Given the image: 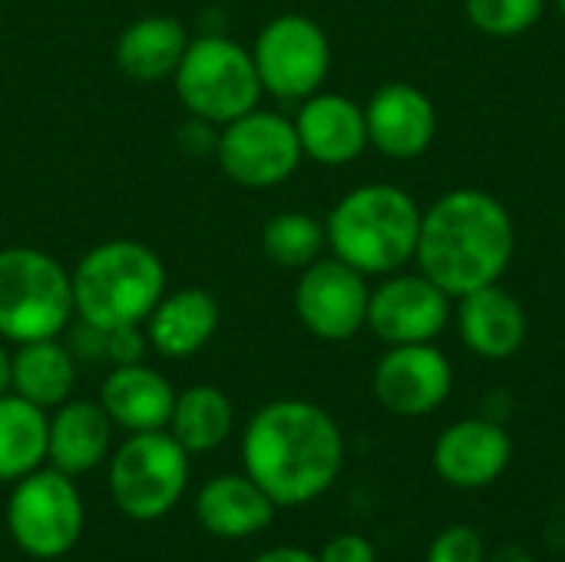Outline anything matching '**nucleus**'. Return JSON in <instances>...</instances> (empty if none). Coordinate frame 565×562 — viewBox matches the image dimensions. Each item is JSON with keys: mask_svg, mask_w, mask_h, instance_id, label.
I'll return each mask as SVG.
<instances>
[{"mask_svg": "<svg viewBox=\"0 0 565 562\" xmlns=\"http://www.w3.org/2000/svg\"><path fill=\"white\" fill-rule=\"evenodd\" d=\"M245 474L281 507H305L324 497L344 467L338 421L301 397H278L252 414L242 431Z\"/></svg>", "mask_w": 565, "mask_h": 562, "instance_id": "f257e3e1", "label": "nucleus"}, {"mask_svg": "<svg viewBox=\"0 0 565 562\" xmlns=\"http://www.w3.org/2000/svg\"><path fill=\"white\" fill-rule=\"evenodd\" d=\"M516 225L500 199L483 189H450L420 215L414 262L450 298H463L507 275Z\"/></svg>", "mask_w": 565, "mask_h": 562, "instance_id": "f03ea898", "label": "nucleus"}, {"mask_svg": "<svg viewBox=\"0 0 565 562\" xmlns=\"http://www.w3.org/2000/svg\"><path fill=\"white\" fill-rule=\"evenodd\" d=\"M420 215V205L401 185L367 182L328 212V245L334 258L361 275H394L417 252Z\"/></svg>", "mask_w": 565, "mask_h": 562, "instance_id": "7ed1b4c3", "label": "nucleus"}, {"mask_svg": "<svg viewBox=\"0 0 565 562\" xmlns=\"http://www.w3.org/2000/svg\"><path fill=\"white\" fill-rule=\"evenodd\" d=\"M70 275L76 318L103 331L146 325L149 311L166 295L162 258L132 238L99 242Z\"/></svg>", "mask_w": 565, "mask_h": 562, "instance_id": "20e7f679", "label": "nucleus"}, {"mask_svg": "<svg viewBox=\"0 0 565 562\" xmlns=\"http://www.w3.org/2000/svg\"><path fill=\"white\" fill-rule=\"evenodd\" d=\"M73 308V275L60 258L30 248L10 245L0 248V338L10 344L60 338Z\"/></svg>", "mask_w": 565, "mask_h": 562, "instance_id": "39448f33", "label": "nucleus"}, {"mask_svg": "<svg viewBox=\"0 0 565 562\" xmlns=\"http://www.w3.org/2000/svg\"><path fill=\"white\" fill-rule=\"evenodd\" d=\"M172 83L189 116L209 126H225L252 113L265 93L252 50L222 33L189 40Z\"/></svg>", "mask_w": 565, "mask_h": 562, "instance_id": "423d86ee", "label": "nucleus"}, {"mask_svg": "<svg viewBox=\"0 0 565 562\" xmlns=\"http://www.w3.org/2000/svg\"><path fill=\"white\" fill-rule=\"evenodd\" d=\"M106 480L122 517L152 523L179 507L189 487V454L169 431L129 434L113 447Z\"/></svg>", "mask_w": 565, "mask_h": 562, "instance_id": "0eeeda50", "label": "nucleus"}, {"mask_svg": "<svg viewBox=\"0 0 565 562\" xmlns=\"http://www.w3.org/2000/svg\"><path fill=\"white\" fill-rule=\"evenodd\" d=\"M83 527L86 507L73 477L46 464L13 484L7 500V533L23 556L63 560L79 547Z\"/></svg>", "mask_w": 565, "mask_h": 562, "instance_id": "6e6552de", "label": "nucleus"}, {"mask_svg": "<svg viewBox=\"0 0 565 562\" xmlns=\"http://www.w3.org/2000/svg\"><path fill=\"white\" fill-rule=\"evenodd\" d=\"M262 89L285 103H301L331 73V40L305 13H281L262 26L252 46Z\"/></svg>", "mask_w": 565, "mask_h": 562, "instance_id": "1a4fd4ad", "label": "nucleus"}, {"mask_svg": "<svg viewBox=\"0 0 565 562\" xmlns=\"http://www.w3.org/2000/svg\"><path fill=\"white\" fill-rule=\"evenodd\" d=\"M215 156L222 172L242 189H271L291 179L305 159L295 123L271 109H252L232 123L215 139Z\"/></svg>", "mask_w": 565, "mask_h": 562, "instance_id": "9d476101", "label": "nucleus"}, {"mask_svg": "<svg viewBox=\"0 0 565 562\" xmlns=\"http://www.w3.org/2000/svg\"><path fill=\"white\" fill-rule=\"evenodd\" d=\"M367 275L351 268L341 258H318L301 268L295 288L298 321L321 341H351L367 328Z\"/></svg>", "mask_w": 565, "mask_h": 562, "instance_id": "9b49d317", "label": "nucleus"}, {"mask_svg": "<svg viewBox=\"0 0 565 562\" xmlns=\"http://www.w3.org/2000/svg\"><path fill=\"white\" fill-rule=\"evenodd\" d=\"M377 404L394 417H427L454 391V364L450 358L424 344H391V351L377 361L371 378Z\"/></svg>", "mask_w": 565, "mask_h": 562, "instance_id": "f8f14e48", "label": "nucleus"}, {"mask_svg": "<svg viewBox=\"0 0 565 562\" xmlns=\"http://www.w3.org/2000/svg\"><path fill=\"white\" fill-rule=\"evenodd\" d=\"M450 321V295L424 272L384 275V285L371 291L367 328L384 344H424L444 335Z\"/></svg>", "mask_w": 565, "mask_h": 562, "instance_id": "ddd939ff", "label": "nucleus"}, {"mask_svg": "<svg viewBox=\"0 0 565 562\" xmlns=\"http://www.w3.org/2000/svg\"><path fill=\"white\" fill-rule=\"evenodd\" d=\"M513 460V441L503 424L490 417H467L450 424L434 444V470L457 490H483L497 484Z\"/></svg>", "mask_w": 565, "mask_h": 562, "instance_id": "4468645a", "label": "nucleus"}, {"mask_svg": "<svg viewBox=\"0 0 565 562\" xmlns=\"http://www.w3.org/2000/svg\"><path fill=\"white\" fill-rule=\"evenodd\" d=\"M367 142L391 159H417L437 136L434 99L411 83H384L364 106Z\"/></svg>", "mask_w": 565, "mask_h": 562, "instance_id": "2eb2a0df", "label": "nucleus"}, {"mask_svg": "<svg viewBox=\"0 0 565 562\" xmlns=\"http://www.w3.org/2000/svg\"><path fill=\"white\" fill-rule=\"evenodd\" d=\"M291 123H295L301 152L331 169L354 162L371 146L364 106H358L351 96H341V93L318 89L315 96L301 99V109Z\"/></svg>", "mask_w": 565, "mask_h": 562, "instance_id": "dca6fc26", "label": "nucleus"}, {"mask_svg": "<svg viewBox=\"0 0 565 562\" xmlns=\"http://www.w3.org/2000/svg\"><path fill=\"white\" fill-rule=\"evenodd\" d=\"M116 424L99 401H63L50 411L46 464L66 477H86L103 467L113 454Z\"/></svg>", "mask_w": 565, "mask_h": 562, "instance_id": "f3484780", "label": "nucleus"}, {"mask_svg": "<svg viewBox=\"0 0 565 562\" xmlns=\"http://www.w3.org/2000/svg\"><path fill=\"white\" fill-rule=\"evenodd\" d=\"M457 331L477 358L507 361L523 348L530 321L520 298L507 291L500 282H493L460 298Z\"/></svg>", "mask_w": 565, "mask_h": 562, "instance_id": "a211bd4d", "label": "nucleus"}, {"mask_svg": "<svg viewBox=\"0 0 565 562\" xmlns=\"http://www.w3.org/2000/svg\"><path fill=\"white\" fill-rule=\"evenodd\" d=\"M271 497L248 474L212 477L195 497V520L215 540H252L275 520Z\"/></svg>", "mask_w": 565, "mask_h": 562, "instance_id": "6ab92c4d", "label": "nucleus"}, {"mask_svg": "<svg viewBox=\"0 0 565 562\" xmlns=\"http://www.w3.org/2000/svg\"><path fill=\"white\" fill-rule=\"evenodd\" d=\"M99 404L109 414L116 427L126 434H146V431H166L175 404L172 384L149 364H119L109 368Z\"/></svg>", "mask_w": 565, "mask_h": 562, "instance_id": "aec40b11", "label": "nucleus"}, {"mask_svg": "<svg viewBox=\"0 0 565 562\" xmlns=\"http://www.w3.org/2000/svg\"><path fill=\"white\" fill-rule=\"evenodd\" d=\"M218 331V301L205 288L166 291L146 318V341L162 358H192Z\"/></svg>", "mask_w": 565, "mask_h": 562, "instance_id": "412c9836", "label": "nucleus"}, {"mask_svg": "<svg viewBox=\"0 0 565 562\" xmlns=\"http://www.w3.org/2000/svg\"><path fill=\"white\" fill-rule=\"evenodd\" d=\"M189 46L182 20L152 13L129 23L116 40V66L136 83H159L175 76Z\"/></svg>", "mask_w": 565, "mask_h": 562, "instance_id": "4be33fe9", "label": "nucleus"}, {"mask_svg": "<svg viewBox=\"0 0 565 562\" xmlns=\"http://www.w3.org/2000/svg\"><path fill=\"white\" fill-rule=\"evenodd\" d=\"M76 371H79V361L56 338L26 341V344H17L13 351L10 391L50 414L53 407L73 397Z\"/></svg>", "mask_w": 565, "mask_h": 562, "instance_id": "5701e85b", "label": "nucleus"}, {"mask_svg": "<svg viewBox=\"0 0 565 562\" xmlns=\"http://www.w3.org/2000/svg\"><path fill=\"white\" fill-rule=\"evenodd\" d=\"M185 454H212L218 450L232 431H235V407L222 388L212 384H192L182 394H175L172 417L166 427Z\"/></svg>", "mask_w": 565, "mask_h": 562, "instance_id": "b1692460", "label": "nucleus"}, {"mask_svg": "<svg viewBox=\"0 0 565 562\" xmlns=\"http://www.w3.org/2000/svg\"><path fill=\"white\" fill-rule=\"evenodd\" d=\"M46 431L50 414L43 407L13 391L0 397V484H17L46 467Z\"/></svg>", "mask_w": 565, "mask_h": 562, "instance_id": "393cba45", "label": "nucleus"}, {"mask_svg": "<svg viewBox=\"0 0 565 562\" xmlns=\"http://www.w3.org/2000/svg\"><path fill=\"white\" fill-rule=\"evenodd\" d=\"M328 248V229L308 212H278L262 229V252L278 268H308Z\"/></svg>", "mask_w": 565, "mask_h": 562, "instance_id": "a878e982", "label": "nucleus"}, {"mask_svg": "<svg viewBox=\"0 0 565 562\" xmlns=\"http://www.w3.org/2000/svg\"><path fill=\"white\" fill-rule=\"evenodd\" d=\"M546 0H467L470 23L497 40L523 36L543 17Z\"/></svg>", "mask_w": 565, "mask_h": 562, "instance_id": "bb28decb", "label": "nucleus"}, {"mask_svg": "<svg viewBox=\"0 0 565 562\" xmlns=\"http://www.w3.org/2000/svg\"><path fill=\"white\" fill-rule=\"evenodd\" d=\"M487 540L473 527L457 523L430 540L424 562H487Z\"/></svg>", "mask_w": 565, "mask_h": 562, "instance_id": "cd10ccee", "label": "nucleus"}, {"mask_svg": "<svg viewBox=\"0 0 565 562\" xmlns=\"http://www.w3.org/2000/svg\"><path fill=\"white\" fill-rule=\"evenodd\" d=\"M146 351H149V341H146V331H139V325L106 331V361H109V368L139 364L146 358Z\"/></svg>", "mask_w": 565, "mask_h": 562, "instance_id": "c85d7f7f", "label": "nucleus"}, {"mask_svg": "<svg viewBox=\"0 0 565 562\" xmlns=\"http://www.w3.org/2000/svg\"><path fill=\"white\" fill-rule=\"evenodd\" d=\"M321 562H377V550L367 537L361 533H338L331 537L321 550H318Z\"/></svg>", "mask_w": 565, "mask_h": 562, "instance_id": "c756f323", "label": "nucleus"}, {"mask_svg": "<svg viewBox=\"0 0 565 562\" xmlns=\"http://www.w3.org/2000/svg\"><path fill=\"white\" fill-rule=\"evenodd\" d=\"M252 562H321L318 553L305 550V547H275V550H265L258 553Z\"/></svg>", "mask_w": 565, "mask_h": 562, "instance_id": "7c9ffc66", "label": "nucleus"}, {"mask_svg": "<svg viewBox=\"0 0 565 562\" xmlns=\"http://www.w3.org/2000/svg\"><path fill=\"white\" fill-rule=\"evenodd\" d=\"M487 562H533V553L526 547L510 543V547H497L493 553H487Z\"/></svg>", "mask_w": 565, "mask_h": 562, "instance_id": "2f4dec72", "label": "nucleus"}, {"mask_svg": "<svg viewBox=\"0 0 565 562\" xmlns=\"http://www.w3.org/2000/svg\"><path fill=\"white\" fill-rule=\"evenodd\" d=\"M10 378H13V354L7 351V344L0 338V397L10 394Z\"/></svg>", "mask_w": 565, "mask_h": 562, "instance_id": "473e14b6", "label": "nucleus"}, {"mask_svg": "<svg viewBox=\"0 0 565 562\" xmlns=\"http://www.w3.org/2000/svg\"><path fill=\"white\" fill-rule=\"evenodd\" d=\"M556 7H559V13L565 17V0H556Z\"/></svg>", "mask_w": 565, "mask_h": 562, "instance_id": "72a5a7b5", "label": "nucleus"}]
</instances>
